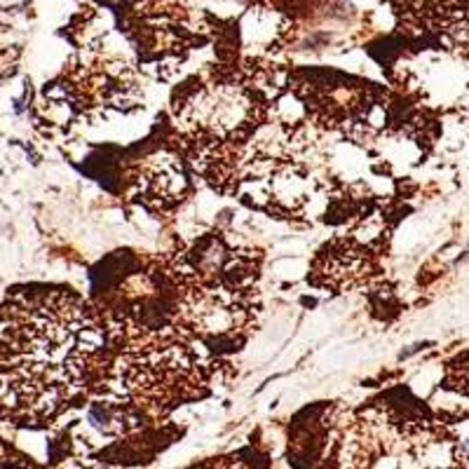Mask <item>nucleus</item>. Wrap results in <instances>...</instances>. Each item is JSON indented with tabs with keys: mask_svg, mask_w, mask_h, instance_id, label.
I'll return each instance as SVG.
<instances>
[]
</instances>
